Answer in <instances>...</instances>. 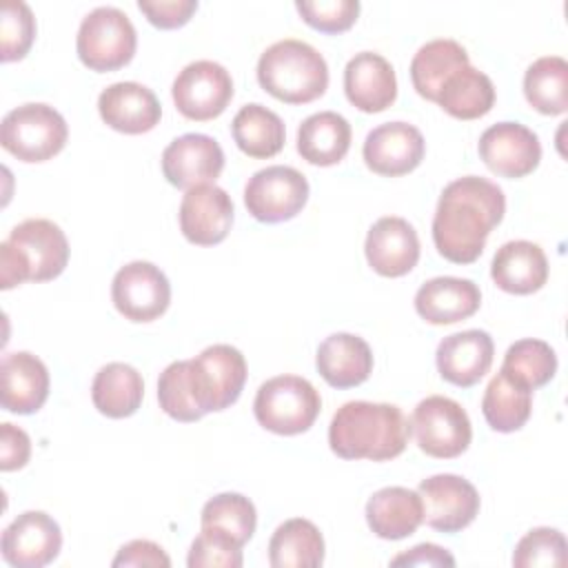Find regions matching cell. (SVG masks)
<instances>
[{
    "instance_id": "cell-28",
    "label": "cell",
    "mask_w": 568,
    "mask_h": 568,
    "mask_svg": "<svg viewBox=\"0 0 568 568\" xmlns=\"http://www.w3.org/2000/svg\"><path fill=\"white\" fill-rule=\"evenodd\" d=\"M351 124L335 111L308 115L297 129V153L315 166H333L342 162L351 149Z\"/></svg>"
},
{
    "instance_id": "cell-42",
    "label": "cell",
    "mask_w": 568,
    "mask_h": 568,
    "mask_svg": "<svg viewBox=\"0 0 568 568\" xmlns=\"http://www.w3.org/2000/svg\"><path fill=\"white\" fill-rule=\"evenodd\" d=\"M242 561L240 546L206 530L193 539L186 557L189 568H240Z\"/></svg>"
},
{
    "instance_id": "cell-35",
    "label": "cell",
    "mask_w": 568,
    "mask_h": 568,
    "mask_svg": "<svg viewBox=\"0 0 568 568\" xmlns=\"http://www.w3.org/2000/svg\"><path fill=\"white\" fill-rule=\"evenodd\" d=\"M200 524L202 530L242 548L255 532L257 513L248 497L240 493H220L204 504Z\"/></svg>"
},
{
    "instance_id": "cell-4",
    "label": "cell",
    "mask_w": 568,
    "mask_h": 568,
    "mask_svg": "<svg viewBox=\"0 0 568 568\" xmlns=\"http://www.w3.org/2000/svg\"><path fill=\"white\" fill-rule=\"evenodd\" d=\"M257 82L286 104H308L328 87V64L308 42L286 38L264 49L257 60Z\"/></svg>"
},
{
    "instance_id": "cell-45",
    "label": "cell",
    "mask_w": 568,
    "mask_h": 568,
    "mask_svg": "<svg viewBox=\"0 0 568 568\" xmlns=\"http://www.w3.org/2000/svg\"><path fill=\"white\" fill-rule=\"evenodd\" d=\"M111 566L120 568V566H151V568H169L171 559L164 552L162 546L149 541V539H133L129 544H124L118 555L113 557Z\"/></svg>"
},
{
    "instance_id": "cell-1",
    "label": "cell",
    "mask_w": 568,
    "mask_h": 568,
    "mask_svg": "<svg viewBox=\"0 0 568 568\" xmlns=\"http://www.w3.org/2000/svg\"><path fill=\"white\" fill-rule=\"evenodd\" d=\"M504 213L506 197L495 182L479 175L453 180L444 186L433 217L437 253L453 264L475 262Z\"/></svg>"
},
{
    "instance_id": "cell-22",
    "label": "cell",
    "mask_w": 568,
    "mask_h": 568,
    "mask_svg": "<svg viewBox=\"0 0 568 568\" xmlns=\"http://www.w3.org/2000/svg\"><path fill=\"white\" fill-rule=\"evenodd\" d=\"M344 93L364 113L386 111L397 98L393 64L375 51L355 53L344 69Z\"/></svg>"
},
{
    "instance_id": "cell-20",
    "label": "cell",
    "mask_w": 568,
    "mask_h": 568,
    "mask_svg": "<svg viewBox=\"0 0 568 568\" xmlns=\"http://www.w3.org/2000/svg\"><path fill=\"white\" fill-rule=\"evenodd\" d=\"M493 355V337L486 331L468 328L446 335L437 346L435 362L442 379L459 388H470L490 371Z\"/></svg>"
},
{
    "instance_id": "cell-11",
    "label": "cell",
    "mask_w": 568,
    "mask_h": 568,
    "mask_svg": "<svg viewBox=\"0 0 568 568\" xmlns=\"http://www.w3.org/2000/svg\"><path fill=\"white\" fill-rule=\"evenodd\" d=\"M171 95L184 118L206 122L226 111L233 100V80L220 62L195 60L178 73Z\"/></svg>"
},
{
    "instance_id": "cell-2",
    "label": "cell",
    "mask_w": 568,
    "mask_h": 568,
    "mask_svg": "<svg viewBox=\"0 0 568 568\" xmlns=\"http://www.w3.org/2000/svg\"><path fill=\"white\" fill-rule=\"evenodd\" d=\"M410 422L395 404L346 402L328 426V446L342 459L388 462L404 453Z\"/></svg>"
},
{
    "instance_id": "cell-17",
    "label": "cell",
    "mask_w": 568,
    "mask_h": 568,
    "mask_svg": "<svg viewBox=\"0 0 568 568\" xmlns=\"http://www.w3.org/2000/svg\"><path fill=\"white\" fill-rule=\"evenodd\" d=\"M222 169L224 151L204 133H184L162 151V173L175 189L215 184Z\"/></svg>"
},
{
    "instance_id": "cell-31",
    "label": "cell",
    "mask_w": 568,
    "mask_h": 568,
    "mask_svg": "<svg viewBox=\"0 0 568 568\" xmlns=\"http://www.w3.org/2000/svg\"><path fill=\"white\" fill-rule=\"evenodd\" d=\"M231 133L237 149L255 160H266L277 155L284 149V140H286V129L282 118L257 102L244 104L235 113L231 122Z\"/></svg>"
},
{
    "instance_id": "cell-3",
    "label": "cell",
    "mask_w": 568,
    "mask_h": 568,
    "mask_svg": "<svg viewBox=\"0 0 568 568\" xmlns=\"http://www.w3.org/2000/svg\"><path fill=\"white\" fill-rule=\"evenodd\" d=\"M69 262L64 231L44 217H31L11 229L0 242V288L9 291L22 282L55 280Z\"/></svg>"
},
{
    "instance_id": "cell-18",
    "label": "cell",
    "mask_w": 568,
    "mask_h": 568,
    "mask_svg": "<svg viewBox=\"0 0 568 568\" xmlns=\"http://www.w3.org/2000/svg\"><path fill=\"white\" fill-rule=\"evenodd\" d=\"M233 200L217 184L189 189L180 202V231L197 246L220 244L233 226Z\"/></svg>"
},
{
    "instance_id": "cell-39",
    "label": "cell",
    "mask_w": 568,
    "mask_h": 568,
    "mask_svg": "<svg viewBox=\"0 0 568 568\" xmlns=\"http://www.w3.org/2000/svg\"><path fill=\"white\" fill-rule=\"evenodd\" d=\"M36 40V18L27 2L9 0L0 13V60H22Z\"/></svg>"
},
{
    "instance_id": "cell-44",
    "label": "cell",
    "mask_w": 568,
    "mask_h": 568,
    "mask_svg": "<svg viewBox=\"0 0 568 568\" xmlns=\"http://www.w3.org/2000/svg\"><path fill=\"white\" fill-rule=\"evenodd\" d=\"M29 457H31L29 435L22 428L4 422L0 426V468L4 473L18 470V468L27 466Z\"/></svg>"
},
{
    "instance_id": "cell-38",
    "label": "cell",
    "mask_w": 568,
    "mask_h": 568,
    "mask_svg": "<svg viewBox=\"0 0 568 568\" xmlns=\"http://www.w3.org/2000/svg\"><path fill=\"white\" fill-rule=\"evenodd\" d=\"M158 402H160V408L175 422H197L204 417L202 408L195 402L193 388H191L186 359L171 362L160 373Z\"/></svg>"
},
{
    "instance_id": "cell-37",
    "label": "cell",
    "mask_w": 568,
    "mask_h": 568,
    "mask_svg": "<svg viewBox=\"0 0 568 568\" xmlns=\"http://www.w3.org/2000/svg\"><path fill=\"white\" fill-rule=\"evenodd\" d=\"M499 371H504L521 386L535 390L539 386H546L555 377L557 355L548 342L526 337L508 346Z\"/></svg>"
},
{
    "instance_id": "cell-7",
    "label": "cell",
    "mask_w": 568,
    "mask_h": 568,
    "mask_svg": "<svg viewBox=\"0 0 568 568\" xmlns=\"http://www.w3.org/2000/svg\"><path fill=\"white\" fill-rule=\"evenodd\" d=\"M69 138L64 118L49 104L29 102L11 109L0 124V144L22 162H47Z\"/></svg>"
},
{
    "instance_id": "cell-13",
    "label": "cell",
    "mask_w": 568,
    "mask_h": 568,
    "mask_svg": "<svg viewBox=\"0 0 568 568\" xmlns=\"http://www.w3.org/2000/svg\"><path fill=\"white\" fill-rule=\"evenodd\" d=\"M424 521L439 532H459L479 515L477 488L450 473H439L419 481Z\"/></svg>"
},
{
    "instance_id": "cell-5",
    "label": "cell",
    "mask_w": 568,
    "mask_h": 568,
    "mask_svg": "<svg viewBox=\"0 0 568 568\" xmlns=\"http://www.w3.org/2000/svg\"><path fill=\"white\" fill-rule=\"evenodd\" d=\"M322 408L317 388L300 375H277L266 379L253 399V413L262 428L275 435L306 433Z\"/></svg>"
},
{
    "instance_id": "cell-8",
    "label": "cell",
    "mask_w": 568,
    "mask_h": 568,
    "mask_svg": "<svg viewBox=\"0 0 568 568\" xmlns=\"http://www.w3.org/2000/svg\"><path fill=\"white\" fill-rule=\"evenodd\" d=\"M189 362V379L202 413H217L237 402L246 382V359L231 344L206 346Z\"/></svg>"
},
{
    "instance_id": "cell-27",
    "label": "cell",
    "mask_w": 568,
    "mask_h": 568,
    "mask_svg": "<svg viewBox=\"0 0 568 568\" xmlns=\"http://www.w3.org/2000/svg\"><path fill=\"white\" fill-rule=\"evenodd\" d=\"M366 521L379 539H404L424 521L422 497L404 486H386L366 501Z\"/></svg>"
},
{
    "instance_id": "cell-30",
    "label": "cell",
    "mask_w": 568,
    "mask_h": 568,
    "mask_svg": "<svg viewBox=\"0 0 568 568\" xmlns=\"http://www.w3.org/2000/svg\"><path fill=\"white\" fill-rule=\"evenodd\" d=\"M324 561V537L320 528L302 517L280 524L268 541L273 568H317Z\"/></svg>"
},
{
    "instance_id": "cell-12",
    "label": "cell",
    "mask_w": 568,
    "mask_h": 568,
    "mask_svg": "<svg viewBox=\"0 0 568 568\" xmlns=\"http://www.w3.org/2000/svg\"><path fill=\"white\" fill-rule=\"evenodd\" d=\"M111 300L120 315L131 322H153L171 304V284L166 275L151 262L124 264L111 282Z\"/></svg>"
},
{
    "instance_id": "cell-26",
    "label": "cell",
    "mask_w": 568,
    "mask_h": 568,
    "mask_svg": "<svg viewBox=\"0 0 568 568\" xmlns=\"http://www.w3.org/2000/svg\"><path fill=\"white\" fill-rule=\"evenodd\" d=\"M493 282L513 295L537 293L548 280V260L539 244L513 240L497 248L490 264Z\"/></svg>"
},
{
    "instance_id": "cell-41",
    "label": "cell",
    "mask_w": 568,
    "mask_h": 568,
    "mask_svg": "<svg viewBox=\"0 0 568 568\" xmlns=\"http://www.w3.org/2000/svg\"><path fill=\"white\" fill-rule=\"evenodd\" d=\"M295 9L308 27L322 33L348 31L359 16L357 0H297Z\"/></svg>"
},
{
    "instance_id": "cell-6",
    "label": "cell",
    "mask_w": 568,
    "mask_h": 568,
    "mask_svg": "<svg viewBox=\"0 0 568 568\" xmlns=\"http://www.w3.org/2000/svg\"><path fill=\"white\" fill-rule=\"evenodd\" d=\"M138 33L129 16L115 7L89 11L78 29L75 51L84 67L98 73L118 71L135 55Z\"/></svg>"
},
{
    "instance_id": "cell-25",
    "label": "cell",
    "mask_w": 568,
    "mask_h": 568,
    "mask_svg": "<svg viewBox=\"0 0 568 568\" xmlns=\"http://www.w3.org/2000/svg\"><path fill=\"white\" fill-rule=\"evenodd\" d=\"M315 366L328 386L353 388L371 377L373 351L353 333H333L317 346Z\"/></svg>"
},
{
    "instance_id": "cell-16",
    "label": "cell",
    "mask_w": 568,
    "mask_h": 568,
    "mask_svg": "<svg viewBox=\"0 0 568 568\" xmlns=\"http://www.w3.org/2000/svg\"><path fill=\"white\" fill-rule=\"evenodd\" d=\"M426 153L424 135L408 122H384L364 140L366 166L384 178H399L415 171Z\"/></svg>"
},
{
    "instance_id": "cell-15",
    "label": "cell",
    "mask_w": 568,
    "mask_h": 568,
    "mask_svg": "<svg viewBox=\"0 0 568 568\" xmlns=\"http://www.w3.org/2000/svg\"><path fill=\"white\" fill-rule=\"evenodd\" d=\"M479 158L495 175L517 180L537 169L541 144L532 129L519 122H497L481 133Z\"/></svg>"
},
{
    "instance_id": "cell-21",
    "label": "cell",
    "mask_w": 568,
    "mask_h": 568,
    "mask_svg": "<svg viewBox=\"0 0 568 568\" xmlns=\"http://www.w3.org/2000/svg\"><path fill=\"white\" fill-rule=\"evenodd\" d=\"M49 371L27 351L7 353L0 364V404L16 415L38 413L49 397Z\"/></svg>"
},
{
    "instance_id": "cell-33",
    "label": "cell",
    "mask_w": 568,
    "mask_h": 568,
    "mask_svg": "<svg viewBox=\"0 0 568 568\" xmlns=\"http://www.w3.org/2000/svg\"><path fill=\"white\" fill-rule=\"evenodd\" d=\"M466 64H468V53L457 40H448V38L430 40L422 44L410 60L413 87L422 98L437 102L439 89L446 82V78Z\"/></svg>"
},
{
    "instance_id": "cell-36",
    "label": "cell",
    "mask_w": 568,
    "mask_h": 568,
    "mask_svg": "<svg viewBox=\"0 0 568 568\" xmlns=\"http://www.w3.org/2000/svg\"><path fill=\"white\" fill-rule=\"evenodd\" d=\"M528 104L544 115H561L568 109V62L561 55L537 58L524 75Z\"/></svg>"
},
{
    "instance_id": "cell-24",
    "label": "cell",
    "mask_w": 568,
    "mask_h": 568,
    "mask_svg": "<svg viewBox=\"0 0 568 568\" xmlns=\"http://www.w3.org/2000/svg\"><path fill=\"white\" fill-rule=\"evenodd\" d=\"M479 286L466 277H433L424 282L415 293L417 315L435 326L468 320L479 311Z\"/></svg>"
},
{
    "instance_id": "cell-32",
    "label": "cell",
    "mask_w": 568,
    "mask_h": 568,
    "mask_svg": "<svg viewBox=\"0 0 568 568\" xmlns=\"http://www.w3.org/2000/svg\"><path fill=\"white\" fill-rule=\"evenodd\" d=\"M437 104L457 120H477L495 104L493 80L484 71L466 64L446 78Z\"/></svg>"
},
{
    "instance_id": "cell-9",
    "label": "cell",
    "mask_w": 568,
    "mask_h": 568,
    "mask_svg": "<svg viewBox=\"0 0 568 568\" xmlns=\"http://www.w3.org/2000/svg\"><path fill=\"white\" fill-rule=\"evenodd\" d=\"M419 450L437 459L459 457L473 439L468 413L450 397L430 395L422 399L410 417Z\"/></svg>"
},
{
    "instance_id": "cell-40",
    "label": "cell",
    "mask_w": 568,
    "mask_h": 568,
    "mask_svg": "<svg viewBox=\"0 0 568 568\" xmlns=\"http://www.w3.org/2000/svg\"><path fill=\"white\" fill-rule=\"evenodd\" d=\"M566 539L557 528H532L515 546L513 566L539 568V566H566Z\"/></svg>"
},
{
    "instance_id": "cell-19",
    "label": "cell",
    "mask_w": 568,
    "mask_h": 568,
    "mask_svg": "<svg viewBox=\"0 0 568 568\" xmlns=\"http://www.w3.org/2000/svg\"><path fill=\"white\" fill-rule=\"evenodd\" d=\"M368 266L382 277H402L419 262V237L413 224L397 215L379 217L364 244Z\"/></svg>"
},
{
    "instance_id": "cell-46",
    "label": "cell",
    "mask_w": 568,
    "mask_h": 568,
    "mask_svg": "<svg viewBox=\"0 0 568 568\" xmlns=\"http://www.w3.org/2000/svg\"><path fill=\"white\" fill-rule=\"evenodd\" d=\"M390 566H455V557L437 544H417L393 557Z\"/></svg>"
},
{
    "instance_id": "cell-14",
    "label": "cell",
    "mask_w": 568,
    "mask_h": 568,
    "mask_svg": "<svg viewBox=\"0 0 568 568\" xmlns=\"http://www.w3.org/2000/svg\"><path fill=\"white\" fill-rule=\"evenodd\" d=\"M62 548L58 521L42 510L18 515L2 532V559L16 568H42L51 564Z\"/></svg>"
},
{
    "instance_id": "cell-34",
    "label": "cell",
    "mask_w": 568,
    "mask_h": 568,
    "mask_svg": "<svg viewBox=\"0 0 568 568\" xmlns=\"http://www.w3.org/2000/svg\"><path fill=\"white\" fill-rule=\"evenodd\" d=\"M481 413L493 430L515 433L532 413V390L499 371L484 390Z\"/></svg>"
},
{
    "instance_id": "cell-43",
    "label": "cell",
    "mask_w": 568,
    "mask_h": 568,
    "mask_svg": "<svg viewBox=\"0 0 568 568\" xmlns=\"http://www.w3.org/2000/svg\"><path fill=\"white\" fill-rule=\"evenodd\" d=\"M138 9L158 29H180L197 11V2L195 0H155V2L140 0Z\"/></svg>"
},
{
    "instance_id": "cell-10",
    "label": "cell",
    "mask_w": 568,
    "mask_h": 568,
    "mask_svg": "<svg viewBox=\"0 0 568 568\" xmlns=\"http://www.w3.org/2000/svg\"><path fill=\"white\" fill-rule=\"evenodd\" d=\"M308 200V180L293 166H266L255 171L244 186L246 211L264 224L293 220Z\"/></svg>"
},
{
    "instance_id": "cell-23",
    "label": "cell",
    "mask_w": 568,
    "mask_h": 568,
    "mask_svg": "<svg viewBox=\"0 0 568 568\" xmlns=\"http://www.w3.org/2000/svg\"><path fill=\"white\" fill-rule=\"evenodd\" d=\"M98 111L106 126L126 135H140L158 126L162 106L155 93L140 82H115L98 98Z\"/></svg>"
},
{
    "instance_id": "cell-29",
    "label": "cell",
    "mask_w": 568,
    "mask_h": 568,
    "mask_svg": "<svg viewBox=\"0 0 568 568\" xmlns=\"http://www.w3.org/2000/svg\"><path fill=\"white\" fill-rule=\"evenodd\" d=\"M144 397V382L142 375L124 362H111L102 366L91 384V399L93 406L111 417L124 419L131 417Z\"/></svg>"
}]
</instances>
